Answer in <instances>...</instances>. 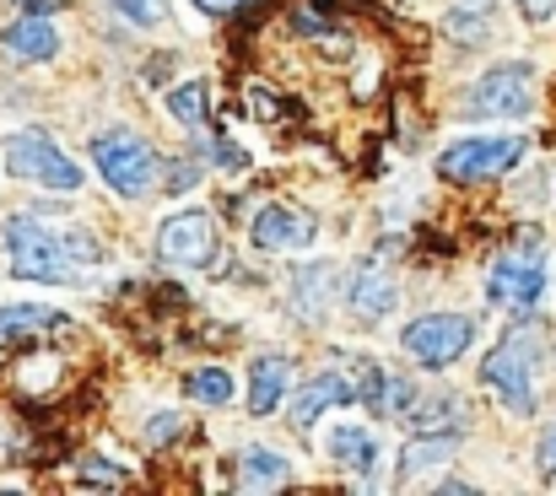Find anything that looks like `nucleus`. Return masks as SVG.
<instances>
[{
  "mask_svg": "<svg viewBox=\"0 0 556 496\" xmlns=\"http://www.w3.org/2000/svg\"><path fill=\"white\" fill-rule=\"evenodd\" d=\"M0 249L11 254V276L22 281H43V287H76L81 270L98 259L92 238L81 232H60L38 216H11L0 227Z\"/></svg>",
  "mask_w": 556,
  "mask_h": 496,
  "instance_id": "f257e3e1",
  "label": "nucleus"
},
{
  "mask_svg": "<svg viewBox=\"0 0 556 496\" xmlns=\"http://www.w3.org/2000/svg\"><path fill=\"white\" fill-rule=\"evenodd\" d=\"M535 367H541V340L535 330H508L481 361V383L497 394V405L508 416H535L541 394H535Z\"/></svg>",
  "mask_w": 556,
  "mask_h": 496,
  "instance_id": "f03ea898",
  "label": "nucleus"
},
{
  "mask_svg": "<svg viewBox=\"0 0 556 496\" xmlns=\"http://www.w3.org/2000/svg\"><path fill=\"white\" fill-rule=\"evenodd\" d=\"M535 109V71L530 65H492L470 81L459 114L465 119H525Z\"/></svg>",
  "mask_w": 556,
  "mask_h": 496,
  "instance_id": "7ed1b4c3",
  "label": "nucleus"
},
{
  "mask_svg": "<svg viewBox=\"0 0 556 496\" xmlns=\"http://www.w3.org/2000/svg\"><path fill=\"white\" fill-rule=\"evenodd\" d=\"M92 163L103 173V183L119 194V200H141L152 183H157V152L130 136V130H109L92 141Z\"/></svg>",
  "mask_w": 556,
  "mask_h": 496,
  "instance_id": "20e7f679",
  "label": "nucleus"
},
{
  "mask_svg": "<svg viewBox=\"0 0 556 496\" xmlns=\"http://www.w3.org/2000/svg\"><path fill=\"white\" fill-rule=\"evenodd\" d=\"M5 173L11 178H22V183H38V189H54V194H76L81 189V167L71 163L49 136H38V130H22V136H11L5 141Z\"/></svg>",
  "mask_w": 556,
  "mask_h": 496,
  "instance_id": "39448f33",
  "label": "nucleus"
},
{
  "mask_svg": "<svg viewBox=\"0 0 556 496\" xmlns=\"http://www.w3.org/2000/svg\"><path fill=\"white\" fill-rule=\"evenodd\" d=\"M525 152H530L525 136H465V141L443 147L438 173L448 183H486V178H503Z\"/></svg>",
  "mask_w": 556,
  "mask_h": 496,
  "instance_id": "423d86ee",
  "label": "nucleus"
},
{
  "mask_svg": "<svg viewBox=\"0 0 556 496\" xmlns=\"http://www.w3.org/2000/svg\"><path fill=\"white\" fill-rule=\"evenodd\" d=\"M470 340H476V325H470L465 314H421V319H410V325L400 330L405 356H410L416 367H432V372L454 367V361L470 351Z\"/></svg>",
  "mask_w": 556,
  "mask_h": 496,
  "instance_id": "0eeeda50",
  "label": "nucleus"
},
{
  "mask_svg": "<svg viewBox=\"0 0 556 496\" xmlns=\"http://www.w3.org/2000/svg\"><path fill=\"white\" fill-rule=\"evenodd\" d=\"M546 292V254L541 243L530 238L525 249H508L492 270H486V297L497 308H514V314H530Z\"/></svg>",
  "mask_w": 556,
  "mask_h": 496,
  "instance_id": "6e6552de",
  "label": "nucleus"
},
{
  "mask_svg": "<svg viewBox=\"0 0 556 496\" xmlns=\"http://www.w3.org/2000/svg\"><path fill=\"white\" fill-rule=\"evenodd\" d=\"M157 254L174 270H205L216 259V216L205 205H185L157 227Z\"/></svg>",
  "mask_w": 556,
  "mask_h": 496,
  "instance_id": "1a4fd4ad",
  "label": "nucleus"
},
{
  "mask_svg": "<svg viewBox=\"0 0 556 496\" xmlns=\"http://www.w3.org/2000/svg\"><path fill=\"white\" fill-rule=\"evenodd\" d=\"M249 238H254V249H308L314 238H319V221L314 216H303V211H292V205H260L254 211V221H249Z\"/></svg>",
  "mask_w": 556,
  "mask_h": 496,
  "instance_id": "9d476101",
  "label": "nucleus"
},
{
  "mask_svg": "<svg viewBox=\"0 0 556 496\" xmlns=\"http://www.w3.org/2000/svg\"><path fill=\"white\" fill-rule=\"evenodd\" d=\"M400 303V281H394V265L383 254H368L352 276V308L368 314V319H383L389 308Z\"/></svg>",
  "mask_w": 556,
  "mask_h": 496,
  "instance_id": "9b49d317",
  "label": "nucleus"
},
{
  "mask_svg": "<svg viewBox=\"0 0 556 496\" xmlns=\"http://www.w3.org/2000/svg\"><path fill=\"white\" fill-rule=\"evenodd\" d=\"M325 448H330V459H336L346 475H372V465H378V432H372V427H357V421L330 427V432H325Z\"/></svg>",
  "mask_w": 556,
  "mask_h": 496,
  "instance_id": "f8f14e48",
  "label": "nucleus"
},
{
  "mask_svg": "<svg viewBox=\"0 0 556 496\" xmlns=\"http://www.w3.org/2000/svg\"><path fill=\"white\" fill-rule=\"evenodd\" d=\"M0 49H5L11 60H22V65H38V60H54L60 33H54V22H43V16H22V22H11V27L0 33Z\"/></svg>",
  "mask_w": 556,
  "mask_h": 496,
  "instance_id": "ddd939ff",
  "label": "nucleus"
},
{
  "mask_svg": "<svg viewBox=\"0 0 556 496\" xmlns=\"http://www.w3.org/2000/svg\"><path fill=\"white\" fill-rule=\"evenodd\" d=\"M287 383H292V361H287V356H260L254 372H249V394H243L249 416H270V410H281Z\"/></svg>",
  "mask_w": 556,
  "mask_h": 496,
  "instance_id": "4468645a",
  "label": "nucleus"
},
{
  "mask_svg": "<svg viewBox=\"0 0 556 496\" xmlns=\"http://www.w3.org/2000/svg\"><path fill=\"white\" fill-rule=\"evenodd\" d=\"M357 399L372 405L378 416H405L410 410V399H416V383H405V378H389L383 367H363L357 372Z\"/></svg>",
  "mask_w": 556,
  "mask_h": 496,
  "instance_id": "2eb2a0df",
  "label": "nucleus"
},
{
  "mask_svg": "<svg viewBox=\"0 0 556 496\" xmlns=\"http://www.w3.org/2000/svg\"><path fill=\"white\" fill-rule=\"evenodd\" d=\"M346 399H357V389H352V378H341V372H319L303 394H298V405H292V421L308 432L330 405H346Z\"/></svg>",
  "mask_w": 556,
  "mask_h": 496,
  "instance_id": "dca6fc26",
  "label": "nucleus"
},
{
  "mask_svg": "<svg viewBox=\"0 0 556 496\" xmlns=\"http://www.w3.org/2000/svg\"><path fill=\"white\" fill-rule=\"evenodd\" d=\"M287 481H292V465L281 454H270V448H249L238 459V486L243 492H281Z\"/></svg>",
  "mask_w": 556,
  "mask_h": 496,
  "instance_id": "f3484780",
  "label": "nucleus"
},
{
  "mask_svg": "<svg viewBox=\"0 0 556 496\" xmlns=\"http://www.w3.org/2000/svg\"><path fill=\"white\" fill-rule=\"evenodd\" d=\"M454 448H459V432H448V437H443V432H416V437L400 448V481H410V475L443 465Z\"/></svg>",
  "mask_w": 556,
  "mask_h": 496,
  "instance_id": "a211bd4d",
  "label": "nucleus"
},
{
  "mask_svg": "<svg viewBox=\"0 0 556 496\" xmlns=\"http://www.w3.org/2000/svg\"><path fill=\"white\" fill-rule=\"evenodd\" d=\"M185 394L194 405H211V410H216V405H227V399L238 394V383H232L227 367H194L185 378Z\"/></svg>",
  "mask_w": 556,
  "mask_h": 496,
  "instance_id": "6ab92c4d",
  "label": "nucleus"
},
{
  "mask_svg": "<svg viewBox=\"0 0 556 496\" xmlns=\"http://www.w3.org/2000/svg\"><path fill=\"white\" fill-rule=\"evenodd\" d=\"M65 325L54 308H38V303H11L0 308V340H16V334H33V330H54Z\"/></svg>",
  "mask_w": 556,
  "mask_h": 496,
  "instance_id": "aec40b11",
  "label": "nucleus"
},
{
  "mask_svg": "<svg viewBox=\"0 0 556 496\" xmlns=\"http://www.w3.org/2000/svg\"><path fill=\"white\" fill-rule=\"evenodd\" d=\"M168 114H174L185 130H200V125H205V87H200V81L174 87V92H168Z\"/></svg>",
  "mask_w": 556,
  "mask_h": 496,
  "instance_id": "412c9836",
  "label": "nucleus"
},
{
  "mask_svg": "<svg viewBox=\"0 0 556 496\" xmlns=\"http://www.w3.org/2000/svg\"><path fill=\"white\" fill-rule=\"evenodd\" d=\"M492 16V0H448V27L454 33H476Z\"/></svg>",
  "mask_w": 556,
  "mask_h": 496,
  "instance_id": "4be33fe9",
  "label": "nucleus"
},
{
  "mask_svg": "<svg viewBox=\"0 0 556 496\" xmlns=\"http://www.w3.org/2000/svg\"><path fill=\"white\" fill-rule=\"evenodd\" d=\"M114 5H119V16L136 22V27H157V22L168 16V0H114Z\"/></svg>",
  "mask_w": 556,
  "mask_h": 496,
  "instance_id": "5701e85b",
  "label": "nucleus"
},
{
  "mask_svg": "<svg viewBox=\"0 0 556 496\" xmlns=\"http://www.w3.org/2000/svg\"><path fill=\"white\" fill-rule=\"evenodd\" d=\"M179 432H189L179 416H152V427H147V443H152V448H168Z\"/></svg>",
  "mask_w": 556,
  "mask_h": 496,
  "instance_id": "b1692460",
  "label": "nucleus"
},
{
  "mask_svg": "<svg viewBox=\"0 0 556 496\" xmlns=\"http://www.w3.org/2000/svg\"><path fill=\"white\" fill-rule=\"evenodd\" d=\"M81 481H87V486H119L125 470H114L109 459H87V465H81Z\"/></svg>",
  "mask_w": 556,
  "mask_h": 496,
  "instance_id": "393cba45",
  "label": "nucleus"
},
{
  "mask_svg": "<svg viewBox=\"0 0 556 496\" xmlns=\"http://www.w3.org/2000/svg\"><path fill=\"white\" fill-rule=\"evenodd\" d=\"M519 16H525V22H552L556 0H519Z\"/></svg>",
  "mask_w": 556,
  "mask_h": 496,
  "instance_id": "a878e982",
  "label": "nucleus"
},
{
  "mask_svg": "<svg viewBox=\"0 0 556 496\" xmlns=\"http://www.w3.org/2000/svg\"><path fill=\"white\" fill-rule=\"evenodd\" d=\"M535 459H541V470H546V475H556V427H552V432H546V437H541V448H535Z\"/></svg>",
  "mask_w": 556,
  "mask_h": 496,
  "instance_id": "bb28decb",
  "label": "nucleus"
},
{
  "mask_svg": "<svg viewBox=\"0 0 556 496\" xmlns=\"http://www.w3.org/2000/svg\"><path fill=\"white\" fill-rule=\"evenodd\" d=\"M194 5H200L205 16H227V11H238L243 0H194Z\"/></svg>",
  "mask_w": 556,
  "mask_h": 496,
  "instance_id": "cd10ccee",
  "label": "nucleus"
},
{
  "mask_svg": "<svg viewBox=\"0 0 556 496\" xmlns=\"http://www.w3.org/2000/svg\"><path fill=\"white\" fill-rule=\"evenodd\" d=\"M200 183V167H174V189H194Z\"/></svg>",
  "mask_w": 556,
  "mask_h": 496,
  "instance_id": "c85d7f7f",
  "label": "nucleus"
},
{
  "mask_svg": "<svg viewBox=\"0 0 556 496\" xmlns=\"http://www.w3.org/2000/svg\"><path fill=\"white\" fill-rule=\"evenodd\" d=\"M49 5H54V0H27V16H43Z\"/></svg>",
  "mask_w": 556,
  "mask_h": 496,
  "instance_id": "c756f323",
  "label": "nucleus"
}]
</instances>
